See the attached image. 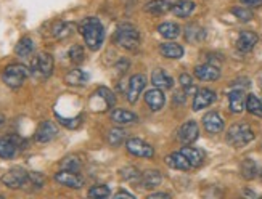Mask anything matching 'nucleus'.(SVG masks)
Segmentation results:
<instances>
[{"label": "nucleus", "mask_w": 262, "mask_h": 199, "mask_svg": "<svg viewBox=\"0 0 262 199\" xmlns=\"http://www.w3.org/2000/svg\"><path fill=\"white\" fill-rule=\"evenodd\" d=\"M82 37L85 40V45L90 50H98L105 40V29L103 25L97 18H85L81 26H79Z\"/></svg>", "instance_id": "1"}, {"label": "nucleus", "mask_w": 262, "mask_h": 199, "mask_svg": "<svg viewBox=\"0 0 262 199\" xmlns=\"http://www.w3.org/2000/svg\"><path fill=\"white\" fill-rule=\"evenodd\" d=\"M87 80H89V74L84 73L82 69H71V71L64 76V82L68 85H71V87L85 85Z\"/></svg>", "instance_id": "24"}, {"label": "nucleus", "mask_w": 262, "mask_h": 199, "mask_svg": "<svg viewBox=\"0 0 262 199\" xmlns=\"http://www.w3.org/2000/svg\"><path fill=\"white\" fill-rule=\"evenodd\" d=\"M111 119L118 125H129V124H134L139 121L137 114H134L132 111H127V109H115L111 113Z\"/></svg>", "instance_id": "22"}, {"label": "nucleus", "mask_w": 262, "mask_h": 199, "mask_svg": "<svg viewBox=\"0 0 262 199\" xmlns=\"http://www.w3.org/2000/svg\"><path fill=\"white\" fill-rule=\"evenodd\" d=\"M151 82H153L155 87L161 89V90L172 89V85H174L172 77H170L164 69H155L153 74H151Z\"/></svg>", "instance_id": "18"}, {"label": "nucleus", "mask_w": 262, "mask_h": 199, "mask_svg": "<svg viewBox=\"0 0 262 199\" xmlns=\"http://www.w3.org/2000/svg\"><path fill=\"white\" fill-rule=\"evenodd\" d=\"M185 39L191 43H196L206 39V31L198 25H188L185 28Z\"/></svg>", "instance_id": "29"}, {"label": "nucleus", "mask_w": 262, "mask_h": 199, "mask_svg": "<svg viewBox=\"0 0 262 199\" xmlns=\"http://www.w3.org/2000/svg\"><path fill=\"white\" fill-rule=\"evenodd\" d=\"M203 125L208 134H219L224 130V119L217 113H208L203 118Z\"/></svg>", "instance_id": "17"}, {"label": "nucleus", "mask_w": 262, "mask_h": 199, "mask_svg": "<svg viewBox=\"0 0 262 199\" xmlns=\"http://www.w3.org/2000/svg\"><path fill=\"white\" fill-rule=\"evenodd\" d=\"M245 5H249V7H259L262 5V0H242Z\"/></svg>", "instance_id": "47"}, {"label": "nucleus", "mask_w": 262, "mask_h": 199, "mask_svg": "<svg viewBox=\"0 0 262 199\" xmlns=\"http://www.w3.org/2000/svg\"><path fill=\"white\" fill-rule=\"evenodd\" d=\"M145 101L146 104L150 106L151 111H159V109H163L164 106V103H166V97H164V93L161 89H151V90H148L145 93Z\"/></svg>", "instance_id": "16"}, {"label": "nucleus", "mask_w": 262, "mask_h": 199, "mask_svg": "<svg viewBox=\"0 0 262 199\" xmlns=\"http://www.w3.org/2000/svg\"><path fill=\"white\" fill-rule=\"evenodd\" d=\"M139 182L142 185V188H155V186H158L163 182V175L158 170H148L140 175Z\"/></svg>", "instance_id": "25"}, {"label": "nucleus", "mask_w": 262, "mask_h": 199, "mask_svg": "<svg viewBox=\"0 0 262 199\" xmlns=\"http://www.w3.org/2000/svg\"><path fill=\"white\" fill-rule=\"evenodd\" d=\"M23 140L18 135H8L0 138V158L11 159L23 149Z\"/></svg>", "instance_id": "6"}, {"label": "nucleus", "mask_w": 262, "mask_h": 199, "mask_svg": "<svg viewBox=\"0 0 262 199\" xmlns=\"http://www.w3.org/2000/svg\"><path fill=\"white\" fill-rule=\"evenodd\" d=\"M167 197H170V194L167 193H153L148 196V199H167Z\"/></svg>", "instance_id": "45"}, {"label": "nucleus", "mask_w": 262, "mask_h": 199, "mask_svg": "<svg viewBox=\"0 0 262 199\" xmlns=\"http://www.w3.org/2000/svg\"><path fill=\"white\" fill-rule=\"evenodd\" d=\"M180 153L188 159V162L191 164V167H200L203 164V161H204V153L198 148L185 146V148L180 149Z\"/></svg>", "instance_id": "26"}, {"label": "nucleus", "mask_w": 262, "mask_h": 199, "mask_svg": "<svg viewBox=\"0 0 262 199\" xmlns=\"http://www.w3.org/2000/svg\"><path fill=\"white\" fill-rule=\"evenodd\" d=\"M58 119L68 128H76V127H79V125H81V121H82L81 116H77V118H73V119H63L61 116H58Z\"/></svg>", "instance_id": "43"}, {"label": "nucleus", "mask_w": 262, "mask_h": 199, "mask_svg": "<svg viewBox=\"0 0 262 199\" xmlns=\"http://www.w3.org/2000/svg\"><path fill=\"white\" fill-rule=\"evenodd\" d=\"M166 164L170 169H176V170H190L191 169V164L188 162V159L180 153H170L169 156H166Z\"/></svg>", "instance_id": "19"}, {"label": "nucleus", "mask_w": 262, "mask_h": 199, "mask_svg": "<svg viewBox=\"0 0 262 199\" xmlns=\"http://www.w3.org/2000/svg\"><path fill=\"white\" fill-rule=\"evenodd\" d=\"M257 40H259V37H257L256 32L243 31L236 39V49L240 52H243V53H248V52H251L254 49V45L257 43Z\"/></svg>", "instance_id": "15"}, {"label": "nucleus", "mask_w": 262, "mask_h": 199, "mask_svg": "<svg viewBox=\"0 0 262 199\" xmlns=\"http://www.w3.org/2000/svg\"><path fill=\"white\" fill-rule=\"evenodd\" d=\"M52 32L56 39H66L74 32V25L73 23H66V21H58V23H55Z\"/></svg>", "instance_id": "31"}, {"label": "nucleus", "mask_w": 262, "mask_h": 199, "mask_svg": "<svg viewBox=\"0 0 262 199\" xmlns=\"http://www.w3.org/2000/svg\"><path fill=\"white\" fill-rule=\"evenodd\" d=\"M145 11L151 15H164L167 11H172V4L167 0H151L145 5Z\"/></svg>", "instance_id": "21"}, {"label": "nucleus", "mask_w": 262, "mask_h": 199, "mask_svg": "<svg viewBox=\"0 0 262 199\" xmlns=\"http://www.w3.org/2000/svg\"><path fill=\"white\" fill-rule=\"evenodd\" d=\"M115 197H116V199H119V197H129V199H134L135 196H134L132 193H129V191H118V193L115 194Z\"/></svg>", "instance_id": "46"}, {"label": "nucleus", "mask_w": 262, "mask_h": 199, "mask_svg": "<svg viewBox=\"0 0 262 199\" xmlns=\"http://www.w3.org/2000/svg\"><path fill=\"white\" fill-rule=\"evenodd\" d=\"M195 77L200 80H204V82H212L221 77V71L217 66L206 63V64H201V66L195 68Z\"/></svg>", "instance_id": "14"}, {"label": "nucleus", "mask_w": 262, "mask_h": 199, "mask_svg": "<svg viewBox=\"0 0 262 199\" xmlns=\"http://www.w3.org/2000/svg\"><path fill=\"white\" fill-rule=\"evenodd\" d=\"M84 56H85V53H84V47L82 45L76 43L70 49V60L74 64H81L84 61Z\"/></svg>", "instance_id": "37"}, {"label": "nucleus", "mask_w": 262, "mask_h": 199, "mask_svg": "<svg viewBox=\"0 0 262 199\" xmlns=\"http://www.w3.org/2000/svg\"><path fill=\"white\" fill-rule=\"evenodd\" d=\"M4 122H5V118H4V114H0V127L4 125Z\"/></svg>", "instance_id": "49"}, {"label": "nucleus", "mask_w": 262, "mask_h": 199, "mask_svg": "<svg viewBox=\"0 0 262 199\" xmlns=\"http://www.w3.org/2000/svg\"><path fill=\"white\" fill-rule=\"evenodd\" d=\"M45 183V177L39 172H28L26 182L23 185V190L26 191H39Z\"/></svg>", "instance_id": "23"}, {"label": "nucleus", "mask_w": 262, "mask_h": 199, "mask_svg": "<svg viewBox=\"0 0 262 199\" xmlns=\"http://www.w3.org/2000/svg\"><path fill=\"white\" fill-rule=\"evenodd\" d=\"M97 93L106 101L108 108H113V106H115L116 98H115V95H113V92H111L110 89H106V87H98V89H97Z\"/></svg>", "instance_id": "40"}, {"label": "nucleus", "mask_w": 262, "mask_h": 199, "mask_svg": "<svg viewBox=\"0 0 262 199\" xmlns=\"http://www.w3.org/2000/svg\"><path fill=\"white\" fill-rule=\"evenodd\" d=\"M146 85V77L143 74H135L130 77L129 80V89H127V101L130 104H135L137 100H139L140 93L143 92Z\"/></svg>", "instance_id": "11"}, {"label": "nucleus", "mask_w": 262, "mask_h": 199, "mask_svg": "<svg viewBox=\"0 0 262 199\" xmlns=\"http://www.w3.org/2000/svg\"><path fill=\"white\" fill-rule=\"evenodd\" d=\"M260 87H262V79H260Z\"/></svg>", "instance_id": "50"}, {"label": "nucleus", "mask_w": 262, "mask_h": 199, "mask_svg": "<svg viewBox=\"0 0 262 199\" xmlns=\"http://www.w3.org/2000/svg\"><path fill=\"white\" fill-rule=\"evenodd\" d=\"M246 109L251 114L257 116V118H262V101L257 97L254 95L246 97Z\"/></svg>", "instance_id": "34"}, {"label": "nucleus", "mask_w": 262, "mask_h": 199, "mask_svg": "<svg viewBox=\"0 0 262 199\" xmlns=\"http://www.w3.org/2000/svg\"><path fill=\"white\" fill-rule=\"evenodd\" d=\"M126 148H127V151H129L132 156H137V158H146V159H150V158L155 156L153 146L145 143L143 140H140V138H129L127 143H126Z\"/></svg>", "instance_id": "8"}, {"label": "nucleus", "mask_w": 262, "mask_h": 199, "mask_svg": "<svg viewBox=\"0 0 262 199\" xmlns=\"http://www.w3.org/2000/svg\"><path fill=\"white\" fill-rule=\"evenodd\" d=\"M55 182L66 186V188H73V190H79L84 186V179L77 172H73V170H63L61 169L60 172H56Z\"/></svg>", "instance_id": "7"}, {"label": "nucleus", "mask_w": 262, "mask_h": 199, "mask_svg": "<svg viewBox=\"0 0 262 199\" xmlns=\"http://www.w3.org/2000/svg\"><path fill=\"white\" fill-rule=\"evenodd\" d=\"M29 76V69L25 64H8L4 73H2V80L5 82V85L10 89H18L25 84V80Z\"/></svg>", "instance_id": "5"}, {"label": "nucleus", "mask_w": 262, "mask_h": 199, "mask_svg": "<svg viewBox=\"0 0 262 199\" xmlns=\"http://www.w3.org/2000/svg\"><path fill=\"white\" fill-rule=\"evenodd\" d=\"M32 52H34V42L31 37H23L15 47V53L18 56H29Z\"/></svg>", "instance_id": "33"}, {"label": "nucleus", "mask_w": 262, "mask_h": 199, "mask_svg": "<svg viewBox=\"0 0 262 199\" xmlns=\"http://www.w3.org/2000/svg\"><path fill=\"white\" fill-rule=\"evenodd\" d=\"M121 175H122V179H126V180H139L140 179V172L137 167H126V169H122L121 170Z\"/></svg>", "instance_id": "41"}, {"label": "nucleus", "mask_w": 262, "mask_h": 199, "mask_svg": "<svg viewBox=\"0 0 262 199\" xmlns=\"http://www.w3.org/2000/svg\"><path fill=\"white\" fill-rule=\"evenodd\" d=\"M214 101H215V92L211 89H201L195 93V98H193V111H201L204 108H208Z\"/></svg>", "instance_id": "13"}, {"label": "nucleus", "mask_w": 262, "mask_h": 199, "mask_svg": "<svg viewBox=\"0 0 262 199\" xmlns=\"http://www.w3.org/2000/svg\"><path fill=\"white\" fill-rule=\"evenodd\" d=\"M81 159H79L77 156H68L61 161L60 167L63 170H73V172H79V169H81Z\"/></svg>", "instance_id": "35"}, {"label": "nucleus", "mask_w": 262, "mask_h": 199, "mask_svg": "<svg viewBox=\"0 0 262 199\" xmlns=\"http://www.w3.org/2000/svg\"><path fill=\"white\" fill-rule=\"evenodd\" d=\"M56 135H58V127H56L52 121H43L37 127L34 138H36L37 143H49Z\"/></svg>", "instance_id": "10"}, {"label": "nucleus", "mask_w": 262, "mask_h": 199, "mask_svg": "<svg viewBox=\"0 0 262 199\" xmlns=\"http://www.w3.org/2000/svg\"><path fill=\"white\" fill-rule=\"evenodd\" d=\"M253 140H254L253 128L249 127L248 124H245V122L233 124L229 128V132H227V142H229L235 148L246 146L249 142H253Z\"/></svg>", "instance_id": "3"}, {"label": "nucleus", "mask_w": 262, "mask_h": 199, "mask_svg": "<svg viewBox=\"0 0 262 199\" xmlns=\"http://www.w3.org/2000/svg\"><path fill=\"white\" fill-rule=\"evenodd\" d=\"M26 177H28V172L25 169L13 167V169H10L7 173H4L2 183L11 190L23 188V185H25V182H26Z\"/></svg>", "instance_id": "9"}, {"label": "nucleus", "mask_w": 262, "mask_h": 199, "mask_svg": "<svg viewBox=\"0 0 262 199\" xmlns=\"http://www.w3.org/2000/svg\"><path fill=\"white\" fill-rule=\"evenodd\" d=\"M29 73L39 80L49 79L53 73V56L50 53H39L36 58H32Z\"/></svg>", "instance_id": "4"}, {"label": "nucleus", "mask_w": 262, "mask_h": 199, "mask_svg": "<svg viewBox=\"0 0 262 199\" xmlns=\"http://www.w3.org/2000/svg\"><path fill=\"white\" fill-rule=\"evenodd\" d=\"M111 194L110 188L106 185H95L89 190V197H97V199H103Z\"/></svg>", "instance_id": "38"}, {"label": "nucleus", "mask_w": 262, "mask_h": 199, "mask_svg": "<svg viewBox=\"0 0 262 199\" xmlns=\"http://www.w3.org/2000/svg\"><path fill=\"white\" fill-rule=\"evenodd\" d=\"M124 138H126V132L121 128H111L108 132V143L111 146H119L124 142Z\"/></svg>", "instance_id": "36"}, {"label": "nucleus", "mask_w": 262, "mask_h": 199, "mask_svg": "<svg viewBox=\"0 0 262 199\" xmlns=\"http://www.w3.org/2000/svg\"><path fill=\"white\" fill-rule=\"evenodd\" d=\"M159 50L166 58H170V60H179V58L184 56V49L182 45L176 43V42H166L159 47Z\"/></svg>", "instance_id": "28"}, {"label": "nucleus", "mask_w": 262, "mask_h": 199, "mask_svg": "<svg viewBox=\"0 0 262 199\" xmlns=\"http://www.w3.org/2000/svg\"><path fill=\"white\" fill-rule=\"evenodd\" d=\"M232 13L240 21H245V23L253 19V11L246 7H235V8H232Z\"/></svg>", "instance_id": "39"}, {"label": "nucleus", "mask_w": 262, "mask_h": 199, "mask_svg": "<svg viewBox=\"0 0 262 199\" xmlns=\"http://www.w3.org/2000/svg\"><path fill=\"white\" fill-rule=\"evenodd\" d=\"M115 42L126 50H135V49H139V45H140V32L137 31L135 26L126 23V25H121L116 29Z\"/></svg>", "instance_id": "2"}, {"label": "nucleus", "mask_w": 262, "mask_h": 199, "mask_svg": "<svg viewBox=\"0 0 262 199\" xmlns=\"http://www.w3.org/2000/svg\"><path fill=\"white\" fill-rule=\"evenodd\" d=\"M229 104H230V111L232 113H242L246 106V98H245V92L236 89L229 93Z\"/></svg>", "instance_id": "20"}, {"label": "nucleus", "mask_w": 262, "mask_h": 199, "mask_svg": "<svg viewBox=\"0 0 262 199\" xmlns=\"http://www.w3.org/2000/svg\"><path fill=\"white\" fill-rule=\"evenodd\" d=\"M158 32L161 34V36L167 40H172V39H177L179 34H180V28L176 25V23H163V25L158 26Z\"/></svg>", "instance_id": "30"}, {"label": "nucleus", "mask_w": 262, "mask_h": 199, "mask_svg": "<svg viewBox=\"0 0 262 199\" xmlns=\"http://www.w3.org/2000/svg\"><path fill=\"white\" fill-rule=\"evenodd\" d=\"M193 10H195V4L191 0H179V2L172 4V13L179 18H188Z\"/></svg>", "instance_id": "27"}, {"label": "nucleus", "mask_w": 262, "mask_h": 199, "mask_svg": "<svg viewBox=\"0 0 262 199\" xmlns=\"http://www.w3.org/2000/svg\"><path fill=\"white\" fill-rule=\"evenodd\" d=\"M129 68V61L127 60H124V58H121L119 60V63L116 64V69L118 71H121V73H126V69Z\"/></svg>", "instance_id": "44"}, {"label": "nucleus", "mask_w": 262, "mask_h": 199, "mask_svg": "<svg viewBox=\"0 0 262 199\" xmlns=\"http://www.w3.org/2000/svg\"><path fill=\"white\" fill-rule=\"evenodd\" d=\"M179 140L184 145H190L193 142H196L198 140V135H200V128H198V124L195 121H188L185 122L179 128Z\"/></svg>", "instance_id": "12"}, {"label": "nucleus", "mask_w": 262, "mask_h": 199, "mask_svg": "<svg viewBox=\"0 0 262 199\" xmlns=\"http://www.w3.org/2000/svg\"><path fill=\"white\" fill-rule=\"evenodd\" d=\"M240 172L243 175V179H246V180L256 179V175H257V166H256V162L253 159H249V158L243 159L242 166H240Z\"/></svg>", "instance_id": "32"}, {"label": "nucleus", "mask_w": 262, "mask_h": 199, "mask_svg": "<svg viewBox=\"0 0 262 199\" xmlns=\"http://www.w3.org/2000/svg\"><path fill=\"white\" fill-rule=\"evenodd\" d=\"M184 101H185V93L177 92L174 95V103H184Z\"/></svg>", "instance_id": "48"}, {"label": "nucleus", "mask_w": 262, "mask_h": 199, "mask_svg": "<svg viewBox=\"0 0 262 199\" xmlns=\"http://www.w3.org/2000/svg\"><path fill=\"white\" fill-rule=\"evenodd\" d=\"M179 80H180L182 87L185 89V93H188V92H191V90H195V87H193V79H191V76H188V74H182V76L179 77Z\"/></svg>", "instance_id": "42"}]
</instances>
